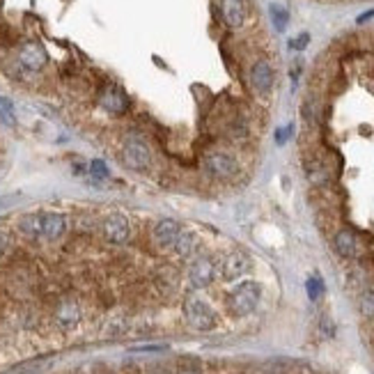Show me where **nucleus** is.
Listing matches in <instances>:
<instances>
[{
  "label": "nucleus",
  "instance_id": "obj_1",
  "mask_svg": "<svg viewBox=\"0 0 374 374\" xmlns=\"http://www.w3.org/2000/svg\"><path fill=\"white\" fill-rule=\"evenodd\" d=\"M262 301V285L257 280H243L228 294V310L234 317H248Z\"/></svg>",
  "mask_w": 374,
  "mask_h": 374
},
{
  "label": "nucleus",
  "instance_id": "obj_2",
  "mask_svg": "<svg viewBox=\"0 0 374 374\" xmlns=\"http://www.w3.org/2000/svg\"><path fill=\"white\" fill-rule=\"evenodd\" d=\"M182 312H184L186 324L198 333L214 331L216 324H219V317H216L214 308L209 305V301H205V298L198 296V294H188L186 298H184Z\"/></svg>",
  "mask_w": 374,
  "mask_h": 374
},
{
  "label": "nucleus",
  "instance_id": "obj_3",
  "mask_svg": "<svg viewBox=\"0 0 374 374\" xmlns=\"http://www.w3.org/2000/svg\"><path fill=\"white\" fill-rule=\"evenodd\" d=\"M219 278V262L214 260L212 255H195L191 262H188L186 269V285L188 289L198 292V289H207L209 285H214V280Z\"/></svg>",
  "mask_w": 374,
  "mask_h": 374
},
{
  "label": "nucleus",
  "instance_id": "obj_4",
  "mask_svg": "<svg viewBox=\"0 0 374 374\" xmlns=\"http://www.w3.org/2000/svg\"><path fill=\"white\" fill-rule=\"evenodd\" d=\"M120 161L124 163V168L133 170V173H145L152 163V152H149L147 142L138 138V135H129V138L122 142L120 149Z\"/></svg>",
  "mask_w": 374,
  "mask_h": 374
},
{
  "label": "nucleus",
  "instance_id": "obj_5",
  "mask_svg": "<svg viewBox=\"0 0 374 374\" xmlns=\"http://www.w3.org/2000/svg\"><path fill=\"white\" fill-rule=\"evenodd\" d=\"M202 166H205V173L209 177H214V179H234L241 173L239 159L230 152H223V149L209 152L205 156V161H202Z\"/></svg>",
  "mask_w": 374,
  "mask_h": 374
},
{
  "label": "nucleus",
  "instance_id": "obj_6",
  "mask_svg": "<svg viewBox=\"0 0 374 374\" xmlns=\"http://www.w3.org/2000/svg\"><path fill=\"white\" fill-rule=\"evenodd\" d=\"M101 234L113 246H124L131 239V221L124 212H111L101 223Z\"/></svg>",
  "mask_w": 374,
  "mask_h": 374
},
{
  "label": "nucleus",
  "instance_id": "obj_7",
  "mask_svg": "<svg viewBox=\"0 0 374 374\" xmlns=\"http://www.w3.org/2000/svg\"><path fill=\"white\" fill-rule=\"evenodd\" d=\"M253 269V260L243 250H230V253L219 262V276L226 283H236L241 280L248 271Z\"/></svg>",
  "mask_w": 374,
  "mask_h": 374
},
{
  "label": "nucleus",
  "instance_id": "obj_8",
  "mask_svg": "<svg viewBox=\"0 0 374 374\" xmlns=\"http://www.w3.org/2000/svg\"><path fill=\"white\" fill-rule=\"evenodd\" d=\"M179 232H182V226L175 219H161L159 223H154L152 232H149V239H152V246L156 250H173Z\"/></svg>",
  "mask_w": 374,
  "mask_h": 374
},
{
  "label": "nucleus",
  "instance_id": "obj_9",
  "mask_svg": "<svg viewBox=\"0 0 374 374\" xmlns=\"http://www.w3.org/2000/svg\"><path fill=\"white\" fill-rule=\"evenodd\" d=\"M46 63H49V56H46V49L39 42H25L21 49H19V67L30 74L42 72Z\"/></svg>",
  "mask_w": 374,
  "mask_h": 374
},
{
  "label": "nucleus",
  "instance_id": "obj_10",
  "mask_svg": "<svg viewBox=\"0 0 374 374\" xmlns=\"http://www.w3.org/2000/svg\"><path fill=\"white\" fill-rule=\"evenodd\" d=\"M274 83H276V74H274V67H271L269 60H257V63L250 67V85L253 90L260 94V97H267L274 90Z\"/></svg>",
  "mask_w": 374,
  "mask_h": 374
},
{
  "label": "nucleus",
  "instance_id": "obj_11",
  "mask_svg": "<svg viewBox=\"0 0 374 374\" xmlns=\"http://www.w3.org/2000/svg\"><path fill=\"white\" fill-rule=\"evenodd\" d=\"M80 319H83V310H80V303L74 301V298H63L56 308V324L60 331H74L78 329Z\"/></svg>",
  "mask_w": 374,
  "mask_h": 374
},
{
  "label": "nucleus",
  "instance_id": "obj_12",
  "mask_svg": "<svg viewBox=\"0 0 374 374\" xmlns=\"http://www.w3.org/2000/svg\"><path fill=\"white\" fill-rule=\"evenodd\" d=\"M69 221L63 212H42V239L58 241L67 234Z\"/></svg>",
  "mask_w": 374,
  "mask_h": 374
},
{
  "label": "nucleus",
  "instance_id": "obj_13",
  "mask_svg": "<svg viewBox=\"0 0 374 374\" xmlns=\"http://www.w3.org/2000/svg\"><path fill=\"white\" fill-rule=\"evenodd\" d=\"M331 246L336 250V255L342 257V260H353V257L358 255V239L349 228L336 230V234H333L331 239Z\"/></svg>",
  "mask_w": 374,
  "mask_h": 374
},
{
  "label": "nucleus",
  "instance_id": "obj_14",
  "mask_svg": "<svg viewBox=\"0 0 374 374\" xmlns=\"http://www.w3.org/2000/svg\"><path fill=\"white\" fill-rule=\"evenodd\" d=\"M221 16L228 28H232V30L243 28L246 16H248L246 3H243V0H221Z\"/></svg>",
  "mask_w": 374,
  "mask_h": 374
},
{
  "label": "nucleus",
  "instance_id": "obj_15",
  "mask_svg": "<svg viewBox=\"0 0 374 374\" xmlns=\"http://www.w3.org/2000/svg\"><path fill=\"white\" fill-rule=\"evenodd\" d=\"M99 106L111 115H124L129 111V99L120 87H106L99 97Z\"/></svg>",
  "mask_w": 374,
  "mask_h": 374
},
{
  "label": "nucleus",
  "instance_id": "obj_16",
  "mask_svg": "<svg viewBox=\"0 0 374 374\" xmlns=\"http://www.w3.org/2000/svg\"><path fill=\"white\" fill-rule=\"evenodd\" d=\"M195 250H198V232H195V230L182 228V232L173 246L175 257H179V260H191L195 255Z\"/></svg>",
  "mask_w": 374,
  "mask_h": 374
},
{
  "label": "nucleus",
  "instance_id": "obj_17",
  "mask_svg": "<svg viewBox=\"0 0 374 374\" xmlns=\"http://www.w3.org/2000/svg\"><path fill=\"white\" fill-rule=\"evenodd\" d=\"M16 230L25 239H42V212L23 214L21 219H19Z\"/></svg>",
  "mask_w": 374,
  "mask_h": 374
},
{
  "label": "nucleus",
  "instance_id": "obj_18",
  "mask_svg": "<svg viewBox=\"0 0 374 374\" xmlns=\"http://www.w3.org/2000/svg\"><path fill=\"white\" fill-rule=\"evenodd\" d=\"M358 312L363 319H374V285H365L358 294Z\"/></svg>",
  "mask_w": 374,
  "mask_h": 374
},
{
  "label": "nucleus",
  "instance_id": "obj_19",
  "mask_svg": "<svg viewBox=\"0 0 374 374\" xmlns=\"http://www.w3.org/2000/svg\"><path fill=\"white\" fill-rule=\"evenodd\" d=\"M271 19H274L276 30H285V25L289 21V14H287V10L280 8V5H271Z\"/></svg>",
  "mask_w": 374,
  "mask_h": 374
},
{
  "label": "nucleus",
  "instance_id": "obj_20",
  "mask_svg": "<svg viewBox=\"0 0 374 374\" xmlns=\"http://www.w3.org/2000/svg\"><path fill=\"white\" fill-rule=\"evenodd\" d=\"M0 122L3 124H14V106H12L10 99L0 97Z\"/></svg>",
  "mask_w": 374,
  "mask_h": 374
},
{
  "label": "nucleus",
  "instance_id": "obj_21",
  "mask_svg": "<svg viewBox=\"0 0 374 374\" xmlns=\"http://www.w3.org/2000/svg\"><path fill=\"white\" fill-rule=\"evenodd\" d=\"M322 292H324V287H322V283H319L317 278H312V280H308V294H310L312 301H317Z\"/></svg>",
  "mask_w": 374,
  "mask_h": 374
},
{
  "label": "nucleus",
  "instance_id": "obj_22",
  "mask_svg": "<svg viewBox=\"0 0 374 374\" xmlns=\"http://www.w3.org/2000/svg\"><path fill=\"white\" fill-rule=\"evenodd\" d=\"M92 173L97 177H108V168L97 159V161H92Z\"/></svg>",
  "mask_w": 374,
  "mask_h": 374
},
{
  "label": "nucleus",
  "instance_id": "obj_23",
  "mask_svg": "<svg viewBox=\"0 0 374 374\" xmlns=\"http://www.w3.org/2000/svg\"><path fill=\"white\" fill-rule=\"evenodd\" d=\"M175 374H202V370L198 365H182Z\"/></svg>",
  "mask_w": 374,
  "mask_h": 374
},
{
  "label": "nucleus",
  "instance_id": "obj_24",
  "mask_svg": "<svg viewBox=\"0 0 374 374\" xmlns=\"http://www.w3.org/2000/svg\"><path fill=\"white\" fill-rule=\"evenodd\" d=\"M305 44H308V35H301L298 39H294V42H292V49L301 51V49H305Z\"/></svg>",
  "mask_w": 374,
  "mask_h": 374
},
{
  "label": "nucleus",
  "instance_id": "obj_25",
  "mask_svg": "<svg viewBox=\"0 0 374 374\" xmlns=\"http://www.w3.org/2000/svg\"><path fill=\"white\" fill-rule=\"evenodd\" d=\"M3 250H5V239H3V234H0V255H3Z\"/></svg>",
  "mask_w": 374,
  "mask_h": 374
},
{
  "label": "nucleus",
  "instance_id": "obj_26",
  "mask_svg": "<svg viewBox=\"0 0 374 374\" xmlns=\"http://www.w3.org/2000/svg\"><path fill=\"white\" fill-rule=\"evenodd\" d=\"M97 374H113V372H108V370H101V372H97Z\"/></svg>",
  "mask_w": 374,
  "mask_h": 374
}]
</instances>
